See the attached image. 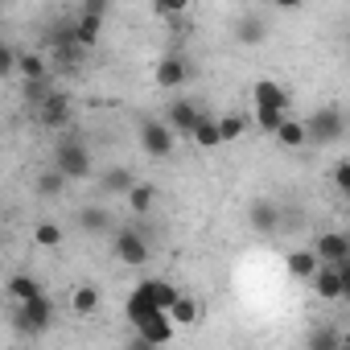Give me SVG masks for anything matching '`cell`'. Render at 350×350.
<instances>
[{"mask_svg": "<svg viewBox=\"0 0 350 350\" xmlns=\"http://www.w3.org/2000/svg\"><path fill=\"white\" fill-rule=\"evenodd\" d=\"M284 264H288V272H293L297 280H309V284H313V276H317V268H321V260H317L313 247H297V252H288Z\"/></svg>", "mask_w": 350, "mask_h": 350, "instance_id": "e0dca14e", "label": "cell"}, {"mask_svg": "<svg viewBox=\"0 0 350 350\" xmlns=\"http://www.w3.org/2000/svg\"><path fill=\"white\" fill-rule=\"evenodd\" d=\"M313 252H317V260L321 264H346L350 260V235L346 231H321L317 239H313Z\"/></svg>", "mask_w": 350, "mask_h": 350, "instance_id": "8fae6325", "label": "cell"}, {"mask_svg": "<svg viewBox=\"0 0 350 350\" xmlns=\"http://www.w3.org/2000/svg\"><path fill=\"white\" fill-rule=\"evenodd\" d=\"M284 120H288V111H256V124H260V132H268V136H276V132L284 128Z\"/></svg>", "mask_w": 350, "mask_h": 350, "instance_id": "4dcf8cb0", "label": "cell"}, {"mask_svg": "<svg viewBox=\"0 0 350 350\" xmlns=\"http://www.w3.org/2000/svg\"><path fill=\"white\" fill-rule=\"evenodd\" d=\"M334 186H338V190H342V194L350 198V157L334 165Z\"/></svg>", "mask_w": 350, "mask_h": 350, "instance_id": "836d02e7", "label": "cell"}, {"mask_svg": "<svg viewBox=\"0 0 350 350\" xmlns=\"http://www.w3.org/2000/svg\"><path fill=\"white\" fill-rule=\"evenodd\" d=\"M169 317H173V325H178V329H186V325H198V321L206 317V309H202V301H198V297L182 293V301L169 309Z\"/></svg>", "mask_w": 350, "mask_h": 350, "instance_id": "d6986e66", "label": "cell"}, {"mask_svg": "<svg viewBox=\"0 0 350 350\" xmlns=\"http://www.w3.org/2000/svg\"><path fill=\"white\" fill-rule=\"evenodd\" d=\"M17 66H21V54L13 46H0V75H17Z\"/></svg>", "mask_w": 350, "mask_h": 350, "instance_id": "d6a6232c", "label": "cell"}, {"mask_svg": "<svg viewBox=\"0 0 350 350\" xmlns=\"http://www.w3.org/2000/svg\"><path fill=\"white\" fill-rule=\"evenodd\" d=\"M157 198H161V194H157V186H148V182H140V186H136V190H132V194H128L124 202L132 206V215H148Z\"/></svg>", "mask_w": 350, "mask_h": 350, "instance_id": "4316f807", "label": "cell"}, {"mask_svg": "<svg viewBox=\"0 0 350 350\" xmlns=\"http://www.w3.org/2000/svg\"><path fill=\"white\" fill-rule=\"evenodd\" d=\"M247 223H252V231H260V235H280L284 206L272 202V198H256V202L247 206Z\"/></svg>", "mask_w": 350, "mask_h": 350, "instance_id": "ba28073f", "label": "cell"}, {"mask_svg": "<svg viewBox=\"0 0 350 350\" xmlns=\"http://www.w3.org/2000/svg\"><path fill=\"white\" fill-rule=\"evenodd\" d=\"M124 313H128V321H132V334H140V338H148L152 346H169L173 342V334H178V325H173V317L165 313V309H157V305H148L136 288L128 293V301H124Z\"/></svg>", "mask_w": 350, "mask_h": 350, "instance_id": "6da1fadb", "label": "cell"}, {"mask_svg": "<svg viewBox=\"0 0 350 350\" xmlns=\"http://www.w3.org/2000/svg\"><path fill=\"white\" fill-rule=\"evenodd\" d=\"M99 33H103V17H91V13H79L75 17V42L83 50H95L99 46Z\"/></svg>", "mask_w": 350, "mask_h": 350, "instance_id": "ffe728a7", "label": "cell"}, {"mask_svg": "<svg viewBox=\"0 0 350 350\" xmlns=\"http://www.w3.org/2000/svg\"><path fill=\"white\" fill-rule=\"evenodd\" d=\"M219 132H223V144H227V140H239V136L247 132V116H243V111L223 116V120H219Z\"/></svg>", "mask_w": 350, "mask_h": 350, "instance_id": "f546056e", "label": "cell"}, {"mask_svg": "<svg viewBox=\"0 0 350 350\" xmlns=\"http://www.w3.org/2000/svg\"><path fill=\"white\" fill-rule=\"evenodd\" d=\"M79 13H91V17H107V0H83Z\"/></svg>", "mask_w": 350, "mask_h": 350, "instance_id": "e575fe53", "label": "cell"}, {"mask_svg": "<svg viewBox=\"0 0 350 350\" xmlns=\"http://www.w3.org/2000/svg\"><path fill=\"white\" fill-rule=\"evenodd\" d=\"M165 124H169L173 136H194V128L202 124V111H198L194 99H173L165 107Z\"/></svg>", "mask_w": 350, "mask_h": 350, "instance_id": "52a82bcc", "label": "cell"}, {"mask_svg": "<svg viewBox=\"0 0 350 350\" xmlns=\"http://www.w3.org/2000/svg\"><path fill=\"white\" fill-rule=\"evenodd\" d=\"M79 227H83L87 235H103V231H111V215H107V206H99V202L83 206V211H79Z\"/></svg>", "mask_w": 350, "mask_h": 350, "instance_id": "44dd1931", "label": "cell"}, {"mask_svg": "<svg viewBox=\"0 0 350 350\" xmlns=\"http://www.w3.org/2000/svg\"><path fill=\"white\" fill-rule=\"evenodd\" d=\"M235 42L239 46H264L268 42V17L260 9H247L235 17Z\"/></svg>", "mask_w": 350, "mask_h": 350, "instance_id": "7c38bea8", "label": "cell"}, {"mask_svg": "<svg viewBox=\"0 0 350 350\" xmlns=\"http://www.w3.org/2000/svg\"><path fill=\"white\" fill-rule=\"evenodd\" d=\"M136 293H140L148 305L165 309V313H169L173 305L182 301V288H178V284H169V280H161V276H148V280H140V284H136Z\"/></svg>", "mask_w": 350, "mask_h": 350, "instance_id": "5bb4252c", "label": "cell"}, {"mask_svg": "<svg viewBox=\"0 0 350 350\" xmlns=\"http://www.w3.org/2000/svg\"><path fill=\"white\" fill-rule=\"evenodd\" d=\"M252 103H256V111H288V91L276 79H260L252 87Z\"/></svg>", "mask_w": 350, "mask_h": 350, "instance_id": "9a60e30c", "label": "cell"}, {"mask_svg": "<svg viewBox=\"0 0 350 350\" xmlns=\"http://www.w3.org/2000/svg\"><path fill=\"white\" fill-rule=\"evenodd\" d=\"M33 194H38V198H58V194H66V178H62L54 165H46V169L38 173V182H33Z\"/></svg>", "mask_w": 350, "mask_h": 350, "instance_id": "7402d4cb", "label": "cell"}, {"mask_svg": "<svg viewBox=\"0 0 350 350\" xmlns=\"http://www.w3.org/2000/svg\"><path fill=\"white\" fill-rule=\"evenodd\" d=\"M194 140H198V148H219V144H223V132H219V120H211V116H202V124L194 128Z\"/></svg>", "mask_w": 350, "mask_h": 350, "instance_id": "83f0119b", "label": "cell"}, {"mask_svg": "<svg viewBox=\"0 0 350 350\" xmlns=\"http://www.w3.org/2000/svg\"><path fill=\"white\" fill-rule=\"evenodd\" d=\"M62 239H66V231L58 223H38L33 227V243L38 247H62Z\"/></svg>", "mask_w": 350, "mask_h": 350, "instance_id": "f1b7e54d", "label": "cell"}, {"mask_svg": "<svg viewBox=\"0 0 350 350\" xmlns=\"http://www.w3.org/2000/svg\"><path fill=\"white\" fill-rule=\"evenodd\" d=\"M276 140L284 144V148H301V144H309V132H305V120H284V128L276 132Z\"/></svg>", "mask_w": 350, "mask_h": 350, "instance_id": "484cf974", "label": "cell"}, {"mask_svg": "<svg viewBox=\"0 0 350 350\" xmlns=\"http://www.w3.org/2000/svg\"><path fill=\"white\" fill-rule=\"evenodd\" d=\"M186 79H190V62L182 54H165L157 62V70H152V83L161 91H178V87H186Z\"/></svg>", "mask_w": 350, "mask_h": 350, "instance_id": "30bf717a", "label": "cell"}, {"mask_svg": "<svg viewBox=\"0 0 350 350\" xmlns=\"http://www.w3.org/2000/svg\"><path fill=\"white\" fill-rule=\"evenodd\" d=\"M17 75H21L25 83H46V79H50V70H46V58H42V54H21V66H17Z\"/></svg>", "mask_w": 350, "mask_h": 350, "instance_id": "d4e9b609", "label": "cell"}, {"mask_svg": "<svg viewBox=\"0 0 350 350\" xmlns=\"http://www.w3.org/2000/svg\"><path fill=\"white\" fill-rule=\"evenodd\" d=\"M305 350H342V329L334 325H313L305 338Z\"/></svg>", "mask_w": 350, "mask_h": 350, "instance_id": "cb8c5ba5", "label": "cell"}, {"mask_svg": "<svg viewBox=\"0 0 350 350\" xmlns=\"http://www.w3.org/2000/svg\"><path fill=\"white\" fill-rule=\"evenodd\" d=\"M136 136H140V148H144L148 157H157V161H165V157L173 152V144H178V136L169 132L165 120H140Z\"/></svg>", "mask_w": 350, "mask_h": 350, "instance_id": "5b68a950", "label": "cell"}, {"mask_svg": "<svg viewBox=\"0 0 350 350\" xmlns=\"http://www.w3.org/2000/svg\"><path fill=\"white\" fill-rule=\"evenodd\" d=\"M338 272H342V301H350V260L338 264Z\"/></svg>", "mask_w": 350, "mask_h": 350, "instance_id": "8d00e7d4", "label": "cell"}, {"mask_svg": "<svg viewBox=\"0 0 350 350\" xmlns=\"http://www.w3.org/2000/svg\"><path fill=\"white\" fill-rule=\"evenodd\" d=\"M99 288L95 284H79L75 293H70V309L79 313V317H91V313H99Z\"/></svg>", "mask_w": 350, "mask_h": 350, "instance_id": "603a6c76", "label": "cell"}, {"mask_svg": "<svg viewBox=\"0 0 350 350\" xmlns=\"http://www.w3.org/2000/svg\"><path fill=\"white\" fill-rule=\"evenodd\" d=\"M54 169L62 173L66 182H87L91 173H95V161H91V148H87V140L83 136H62L58 140V148H54Z\"/></svg>", "mask_w": 350, "mask_h": 350, "instance_id": "7a4b0ae2", "label": "cell"}, {"mask_svg": "<svg viewBox=\"0 0 350 350\" xmlns=\"http://www.w3.org/2000/svg\"><path fill=\"white\" fill-rule=\"evenodd\" d=\"M124 350H161V346H152L148 338H140V334H132V338L124 342Z\"/></svg>", "mask_w": 350, "mask_h": 350, "instance_id": "d590c367", "label": "cell"}, {"mask_svg": "<svg viewBox=\"0 0 350 350\" xmlns=\"http://www.w3.org/2000/svg\"><path fill=\"white\" fill-rule=\"evenodd\" d=\"M313 293H317L321 301H342V272H338L334 264H321L317 276H313Z\"/></svg>", "mask_w": 350, "mask_h": 350, "instance_id": "ac0fdd59", "label": "cell"}, {"mask_svg": "<svg viewBox=\"0 0 350 350\" xmlns=\"http://www.w3.org/2000/svg\"><path fill=\"white\" fill-rule=\"evenodd\" d=\"M5 293L13 297V305H29V301H38V297H46V288H42V280H33L29 272H17V276H9V284H5Z\"/></svg>", "mask_w": 350, "mask_h": 350, "instance_id": "2e32d148", "label": "cell"}, {"mask_svg": "<svg viewBox=\"0 0 350 350\" xmlns=\"http://www.w3.org/2000/svg\"><path fill=\"white\" fill-rule=\"evenodd\" d=\"M70 120H75V103H70V95H62V91H54V95L38 107V124H42V128H70Z\"/></svg>", "mask_w": 350, "mask_h": 350, "instance_id": "4fadbf2b", "label": "cell"}, {"mask_svg": "<svg viewBox=\"0 0 350 350\" xmlns=\"http://www.w3.org/2000/svg\"><path fill=\"white\" fill-rule=\"evenodd\" d=\"M136 186H140V182H136V173H132L128 165H107V169H99V194H103V198H128Z\"/></svg>", "mask_w": 350, "mask_h": 350, "instance_id": "9c48e42d", "label": "cell"}, {"mask_svg": "<svg viewBox=\"0 0 350 350\" xmlns=\"http://www.w3.org/2000/svg\"><path fill=\"white\" fill-rule=\"evenodd\" d=\"M50 321H54V301H50V297H38V301H29V305H13V325H17V334H25V338L46 334Z\"/></svg>", "mask_w": 350, "mask_h": 350, "instance_id": "277c9868", "label": "cell"}, {"mask_svg": "<svg viewBox=\"0 0 350 350\" xmlns=\"http://www.w3.org/2000/svg\"><path fill=\"white\" fill-rule=\"evenodd\" d=\"M178 13H186V0H157L152 5V17H178Z\"/></svg>", "mask_w": 350, "mask_h": 350, "instance_id": "1f68e13d", "label": "cell"}, {"mask_svg": "<svg viewBox=\"0 0 350 350\" xmlns=\"http://www.w3.org/2000/svg\"><path fill=\"white\" fill-rule=\"evenodd\" d=\"M305 132H309V144H334L346 136V111L338 103H325L305 120Z\"/></svg>", "mask_w": 350, "mask_h": 350, "instance_id": "3957f363", "label": "cell"}, {"mask_svg": "<svg viewBox=\"0 0 350 350\" xmlns=\"http://www.w3.org/2000/svg\"><path fill=\"white\" fill-rule=\"evenodd\" d=\"M342 346H346V350H350V329H346V334H342Z\"/></svg>", "mask_w": 350, "mask_h": 350, "instance_id": "74e56055", "label": "cell"}, {"mask_svg": "<svg viewBox=\"0 0 350 350\" xmlns=\"http://www.w3.org/2000/svg\"><path fill=\"white\" fill-rule=\"evenodd\" d=\"M116 256H120L124 264H132V268L148 264V256H152L148 235H144L140 227H124V231H116Z\"/></svg>", "mask_w": 350, "mask_h": 350, "instance_id": "8992f818", "label": "cell"}]
</instances>
